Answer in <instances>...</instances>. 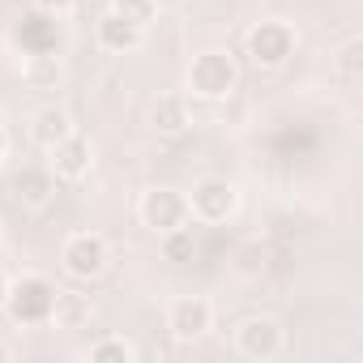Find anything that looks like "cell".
Here are the masks:
<instances>
[{"label":"cell","instance_id":"6da1fadb","mask_svg":"<svg viewBox=\"0 0 363 363\" xmlns=\"http://www.w3.org/2000/svg\"><path fill=\"white\" fill-rule=\"evenodd\" d=\"M184 86H189L193 99L223 103V99H231L235 86H240V65H235L231 52H223V48H206V52L193 56V65H189V73H184Z\"/></svg>","mask_w":363,"mask_h":363},{"label":"cell","instance_id":"7a4b0ae2","mask_svg":"<svg viewBox=\"0 0 363 363\" xmlns=\"http://www.w3.org/2000/svg\"><path fill=\"white\" fill-rule=\"evenodd\" d=\"M13 325H48L52 320V308H56V286L43 278V274H22V278H9V291H5V303Z\"/></svg>","mask_w":363,"mask_h":363},{"label":"cell","instance_id":"5bb4252c","mask_svg":"<svg viewBox=\"0 0 363 363\" xmlns=\"http://www.w3.org/2000/svg\"><path fill=\"white\" fill-rule=\"evenodd\" d=\"M13 189H18V201H22V206L39 210V206H48L52 193H56V175H52V171H22V175L13 179Z\"/></svg>","mask_w":363,"mask_h":363},{"label":"cell","instance_id":"5b68a950","mask_svg":"<svg viewBox=\"0 0 363 363\" xmlns=\"http://www.w3.org/2000/svg\"><path fill=\"white\" fill-rule=\"evenodd\" d=\"M107 261H111V248L99 231H73L65 244H60V265L73 282H94L107 274Z\"/></svg>","mask_w":363,"mask_h":363},{"label":"cell","instance_id":"8fae6325","mask_svg":"<svg viewBox=\"0 0 363 363\" xmlns=\"http://www.w3.org/2000/svg\"><path fill=\"white\" fill-rule=\"evenodd\" d=\"M65 60L52 52V48H43V52H26V60H22V82L30 86V90H60L65 86Z\"/></svg>","mask_w":363,"mask_h":363},{"label":"cell","instance_id":"e0dca14e","mask_svg":"<svg viewBox=\"0 0 363 363\" xmlns=\"http://www.w3.org/2000/svg\"><path fill=\"white\" fill-rule=\"evenodd\" d=\"M52 320L60 329H82L90 320V303L82 295H69V291H56V308H52Z\"/></svg>","mask_w":363,"mask_h":363},{"label":"cell","instance_id":"8992f818","mask_svg":"<svg viewBox=\"0 0 363 363\" xmlns=\"http://www.w3.org/2000/svg\"><path fill=\"white\" fill-rule=\"evenodd\" d=\"M137 218H141V227H150L154 235L193 223V218H189V197L179 193V189H171V184H154V189H145L141 201H137Z\"/></svg>","mask_w":363,"mask_h":363},{"label":"cell","instance_id":"7402d4cb","mask_svg":"<svg viewBox=\"0 0 363 363\" xmlns=\"http://www.w3.org/2000/svg\"><path fill=\"white\" fill-rule=\"evenodd\" d=\"M13 359V346H5V342H0V363H9Z\"/></svg>","mask_w":363,"mask_h":363},{"label":"cell","instance_id":"9a60e30c","mask_svg":"<svg viewBox=\"0 0 363 363\" xmlns=\"http://www.w3.org/2000/svg\"><path fill=\"white\" fill-rule=\"evenodd\" d=\"M333 73L346 90H359V82H363V39H346L333 52Z\"/></svg>","mask_w":363,"mask_h":363},{"label":"cell","instance_id":"ffe728a7","mask_svg":"<svg viewBox=\"0 0 363 363\" xmlns=\"http://www.w3.org/2000/svg\"><path fill=\"white\" fill-rule=\"evenodd\" d=\"M35 9H39L43 18H69V13L77 9V0H35Z\"/></svg>","mask_w":363,"mask_h":363},{"label":"cell","instance_id":"7c38bea8","mask_svg":"<svg viewBox=\"0 0 363 363\" xmlns=\"http://www.w3.org/2000/svg\"><path fill=\"white\" fill-rule=\"evenodd\" d=\"M189 99L184 94H158L154 103H150V128L154 133H167V137H175V133H184L189 128Z\"/></svg>","mask_w":363,"mask_h":363},{"label":"cell","instance_id":"44dd1931","mask_svg":"<svg viewBox=\"0 0 363 363\" xmlns=\"http://www.w3.org/2000/svg\"><path fill=\"white\" fill-rule=\"evenodd\" d=\"M5 158H9V128L0 124V162H5Z\"/></svg>","mask_w":363,"mask_h":363},{"label":"cell","instance_id":"4fadbf2b","mask_svg":"<svg viewBox=\"0 0 363 363\" xmlns=\"http://www.w3.org/2000/svg\"><path fill=\"white\" fill-rule=\"evenodd\" d=\"M73 133V116L65 111V107H39L35 111V120H30V137H35V145L39 150H52L56 141H65Z\"/></svg>","mask_w":363,"mask_h":363},{"label":"cell","instance_id":"ac0fdd59","mask_svg":"<svg viewBox=\"0 0 363 363\" xmlns=\"http://www.w3.org/2000/svg\"><path fill=\"white\" fill-rule=\"evenodd\" d=\"M162 240V257L167 261H193V252H197V240H193V227H175V231H162L158 235Z\"/></svg>","mask_w":363,"mask_h":363},{"label":"cell","instance_id":"52a82bcc","mask_svg":"<svg viewBox=\"0 0 363 363\" xmlns=\"http://www.w3.org/2000/svg\"><path fill=\"white\" fill-rule=\"evenodd\" d=\"M167 329L175 342H201L214 329V303L206 295H175L167 303Z\"/></svg>","mask_w":363,"mask_h":363},{"label":"cell","instance_id":"d6986e66","mask_svg":"<svg viewBox=\"0 0 363 363\" xmlns=\"http://www.w3.org/2000/svg\"><path fill=\"white\" fill-rule=\"evenodd\" d=\"M111 13H120L124 22H133V26H150L154 18H158V0H111V5H107Z\"/></svg>","mask_w":363,"mask_h":363},{"label":"cell","instance_id":"9c48e42d","mask_svg":"<svg viewBox=\"0 0 363 363\" xmlns=\"http://www.w3.org/2000/svg\"><path fill=\"white\" fill-rule=\"evenodd\" d=\"M235 350L252 363H269L282 354V325L274 316H248L235 329Z\"/></svg>","mask_w":363,"mask_h":363},{"label":"cell","instance_id":"2e32d148","mask_svg":"<svg viewBox=\"0 0 363 363\" xmlns=\"http://www.w3.org/2000/svg\"><path fill=\"white\" fill-rule=\"evenodd\" d=\"M90 363H137V346L120 333H103L99 342H90Z\"/></svg>","mask_w":363,"mask_h":363},{"label":"cell","instance_id":"277c9868","mask_svg":"<svg viewBox=\"0 0 363 363\" xmlns=\"http://www.w3.org/2000/svg\"><path fill=\"white\" fill-rule=\"evenodd\" d=\"M184 197H189V218L206 223V227H218V223H227L240 210V189L231 184V179H223V175L197 179Z\"/></svg>","mask_w":363,"mask_h":363},{"label":"cell","instance_id":"3957f363","mask_svg":"<svg viewBox=\"0 0 363 363\" xmlns=\"http://www.w3.org/2000/svg\"><path fill=\"white\" fill-rule=\"evenodd\" d=\"M244 48H248V56H252L257 69H282V65L295 56L299 35H295L291 22L265 18V22H252V30L244 35Z\"/></svg>","mask_w":363,"mask_h":363},{"label":"cell","instance_id":"30bf717a","mask_svg":"<svg viewBox=\"0 0 363 363\" xmlns=\"http://www.w3.org/2000/svg\"><path fill=\"white\" fill-rule=\"evenodd\" d=\"M141 39H145V30L133 26V22H124V18L111 13V9L94 22V43H99L103 52H111V56H128V52H137Z\"/></svg>","mask_w":363,"mask_h":363},{"label":"cell","instance_id":"ba28073f","mask_svg":"<svg viewBox=\"0 0 363 363\" xmlns=\"http://www.w3.org/2000/svg\"><path fill=\"white\" fill-rule=\"evenodd\" d=\"M52 158H48V171L60 179V184H82V179L94 171V145L73 128L65 141H56L52 150H48Z\"/></svg>","mask_w":363,"mask_h":363},{"label":"cell","instance_id":"603a6c76","mask_svg":"<svg viewBox=\"0 0 363 363\" xmlns=\"http://www.w3.org/2000/svg\"><path fill=\"white\" fill-rule=\"evenodd\" d=\"M5 291H9V278H5V269H0V303H5Z\"/></svg>","mask_w":363,"mask_h":363}]
</instances>
